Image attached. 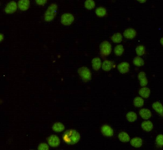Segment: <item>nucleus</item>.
Wrapping results in <instances>:
<instances>
[{"instance_id": "19", "label": "nucleus", "mask_w": 163, "mask_h": 150, "mask_svg": "<svg viewBox=\"0 0 163 150\" xmlns=\"http://www.w3.org/2000/svg\"><path fill=\"white\" fill-rule=\"evenodd\" d=\"M118 137H119V141L122 142H128L131 141L129 135L126 132H121V133H119Z\"/></svg>"}, {"instance_id": "34", "label": "nucleus", "mask_w": 163, "mask_h": 150, "mask_svg": "<svg viewBox=\"0 0 163 150\" xmlns=\"http://www.w3.org/2000/svg\"><path fill=\"white\" fill-rule=\"evenodd\" d=\"M0 38H0V41H2L3 40V34H1V35H0Z\"/></svg>"}, {"instance_id": "2", "label": "nucleus", "mask_w": 163, "mask_h": 150, "mask_svg": "<svg viewBox=\"0 0 163 150\" xmlns=\"http://www.w3.org/2000/svg\"><path fill=\"white\" fill-rule=\"evenodd\" d=\"M56 11H57V5L55 3L51 4L47 9L46 14H45V21H53L56 15Z\"/></svg>"}, {"instance_id": "16", "label": "nucleus", "mask_w": 163, "mask_h": 150, "mask_svg": "<svg viewBox=\"0 0 163 150\" xmlns=\"http://www.w3.org/2000/svg\"><path fill=\"white\" fill-rule=\"evenodd\" d=\"M139 82H140V85L142 87H145L147 86V84L148 83V80H147V77H146V73L144 72H141V73H139Z\"/></svg>"}, {"instance_id": "26", "label": "nucleus", "mask_w": 163, "mask_h": 150, "mask_svg": "<svg viewBox=\"0 0 163 150\" xmlns=\"http://www.w3.org/2000/svg\"><path fill=\"white\" fill-rule=\"evenodd\" d=\"M107 14V11L104 7H98V8L96 10V14L97 16L99 17H104Z\"/></svg>"}, {"instance_id": "28", "label": "nucleus", "mask_w": 163, "mask_h": 150, "mask_svg": "<svg viewBox=\"0 0 163 150\" xmlns=\"http://www.w3.org/2000/svg\"><path fill=\"white\" fill-rule=\"evenodd\" d=\"M133 63L135 66L140 67V66H142L144 64V60L140 56H137V57H134V60H133Z\"/></svg>"}, {"instance_id": "35", "label": "nucleus", "mask_w": 163, "mask_h": 150, "mask_svg": "<svg viewBox=\"0 0 163 150\" xmlns=\"http://www.w3.org/2000/svg\"><path fill=\"white\" fill-rule=\"evenodd\" d=\"M160 42H161V44H162V45H163V38H161V40H160Z\"/></svg>"}, {"instance_id": "25", "label": "nucleus", "mask_w": 163, "mask_h": 150, "mask_svg": "<svg viewBox=\"0 0 163 150\" xmlns=\"http://www.w3.org/2000/svg\"><path fill=\"white\" fill-rule=\"evenodd\" d=\"M112 40L114 43H120L123 41V36L119 33H117L112 37Z\"/></svg>"}, {"instance_id": "20", "label": "nucleus", "mask_w": 163, "mask_h": 150, "mask_svg": "<svg viewBox=\"0 0 163 150\" xmlns=\"http://www.w3.org/2000/svg\"><path fill=\"white\" fill-rule=\"evenodd\" d=\"M139 95L142 98H148L150 95V90L149 88H147V87H143L142 88L139 90Z\"/></svg>"}, {"instance_id": "8", "label": "nucleus", "mask_w": 163, "mask_h": 150, "mask_svg": "<svg viewBox=\"0 0 163 150\" xmlns=\"http://www.w3.org/2000/svg\"><path fill=\"white\" fill-rule=\"evenodd\" d=\"M101 132L103 135H104L106 137H112L114 134L112 128L111 126H107V125H104V126H102Z\"/></svg>"}, {"instance_id": "21", "label": "nucleus", "mask_w": 163, "mask_h": 150, "mask_svg": "<svg viewBox=\"0 0 163 150\" xmlns=\"http://www.w3.org/2000/svg\"><path fill=\"white\" fill-rule=\"evenodd\" d=\"M53 130L56 133H60V132H62L64 129V126L61 122H56V123L54 124L53 126Z\"/></svg>"}, {"instance_id": "32", "label": "nucleus", "mask_w": 163, "mask_h": 150, "mask_svg": "<svg viewBox=\"0 0 163 150\" xmlns=\"http://www.w3.org/2000/svg\"><path fill=\"white\" fill-rule=\"evenodd\" d=\"M36 1V3L38 4V5L40 6H44L47 2V0H35Z\"/></svg>"}, {"instance_id": "29", "label": "nucleus", "mask_w": 163, "mask_h": 150, "mask_svg": "<svg viewBox=\"0 0 163 150\" xmlns=\"http://www.w3.org/2000/svg\"><path fill=\"white\" fill-rule=\"evenodd\" d=\"M135 51H136L137 55L139 56H141L142 55H144L145 54V47L143 45H139L137 46L136 49H135Z\"/></svg>"}, {"instance_id": "9", "label": "nucleus", "mask_w": 163, "mask_h": 150, "mask_svg": "<svg viewBox=\"0 0 163 150\" xmlns=\"http://www.w3.org/2000/svg\"><path fill=\"white\" fill-rule=\"evenodd\" d=\"M29 4H30L29 0H19L18 6L19 10H21V11H26L29 9Z\"/></svg>"}, {"instance_id": "7", "label": "nucleus", "mask_w": 163, "mask_h": 150, "mask_svg": "<svg viewBox=\"0 0 163 150\" xmlns=\"http://www.w3.org/2000/svg\"><path fill=\"white\" fill-rule=\"evenodd\" d=\"M48 143L49 146H52V147H57L60 145V139L59 137L56 135H51L50 137L48 138Z\"/></svg>"}, {"instance_id": "24", "label": "nucleus", "mask_w": 163, "mask_h": 150, "mask_svg": "<svg viewBox=\"0 0 163 150\" xmlns=\"http://www.w3.org/2000/svg\"><path fill=\"white\" fill-rule=\"evenodd\" d=\"M127 118L130 122H134L137 119V114L133 111H131L127 114Z\"/></svg>"}, {"instance_id": "1", "label": "nucleus", "mask_w": 163, "mask_h": 150, "mask_svg": "<svg viewBox=\"0 0 163 150\" xmlns=\"http://www.w3.org/2000/svg\"><path fill=\"white\" fill-rule=\"evenodd\" d=\"M80 139V135L75 129H68L64 132L63 140L69 145H75Z\"/></svg>"}, {"instance_id": "13", "label": "nucleus", "mask_w": 163, "mask_h": 150, "mask_svg": "<svg viewBox=\"0 0 163 150\" xmlns=\"http://www.w3.org/2000/svg\"><path fill=\"white\" fill-rule=\"evenodd\" d=\"M153 109L161 116H163V106L160 102H155L152 105Z\"/></svg>"}, {"instance_id": "15", "label": "nucleus", "mask_w": 163, "mask_h": 150, "mask_svg": "<svg viewBox=\"0 0 163 150\" xmlns=\"http://www.w3.org/2000/svg\"><path fill=\"white\" fill-rule=\"evenodd\" d=\"M92 68H93L94 70L96 71H98V70L100 69V68L102 67V62L100 58L99 57H95L92 61Z\"/></svg>"}, {"instance_id": "5", "label": "nucleus", "mask_w": 163, "mask_h": 150, "mask_svg": "<svg viewBox=\"0 0 163 150\" xmlns=\"http://www.w3.org/2000/svg\"><path fill=\"white\" fill-rule=\"evenodd\" d=\"M74 21V16L72 15V14L66 13L62 14L61 18V24L64 26H70Z\"/></svg>"}, {"instance_id": "23", "label": "nucleus", "mask_w": 163, "mask_h": 150, "mask_svg": "<svg viewBox=\"0 0 163 150\" xmlns=\"http://www.w3.org/2000/svg\"><path fill=\"white\" fill-rule=\"evenodd\" d=\"M124 52V48L122 45H118L115 47V49H114V53L116 56H121L122 54Z\"/></svg>"}, {"instance_id": "4", "label": "nucleus", "mask_w": 163, "mask_h": 150, "mask_svg": "<svg viewBox=\"0 0 163 150\" xmlns=\"http://www.w3.org/2000/svg\"><path fill=\"white\" fill-rule=\"evenodd\" d=\"M100 53L103 56H108L112 53V45L108 41H104L100 44Z\"/></svg>"}, {"instance_id": "12", "label": "nucleus", "mask_w": 163, "mask_h": 150, "mask_svg": "<svg viewBox=\"0 0 163 150\" xmlns=\"http://www.w3.org/2000/svg\"><path fill=\"white\" fill-rule=\"evenodd\" d=\"M139 114H140V116H141L143 119L148 120V119L151 117V114H151V111H150V110L143 108V109H141V110H139Z\"/></svg>"}, {"instance_id": "11", "label": "nucleus", "mask_w": 163, "mask_h": 150, "mask_svg": "<svg viewBox=\"0 0 163 150\" xmlns=\"http://www.w3.org/2000/svg\"><path fill=\"white\" fill-rule=\"evenodd\" d=\"M123 36L127 39H133L136 36V31L134 29L129 28L123 32Z\"/></svg>"}, {"instance_id": "3", "label": "nucleus", "mask_w": 163, "mask_h": 150, "mask_svg": "<svg viewBox=\"0 0 163 150\" xmlns=\"http://www.w3.org/2000/svg\"><path fill=\"white\" fill-rule=\"evenodd\" d=\"M78 73L80 75L81 80L84 82H88L91 80L92 79V73L91 71L88 69L87 67H81L78 69Z\"/></svg>"}, {"instance_id": "17", "label": "nucleus", "mask_w": 163, "mask_h": 150, "mask_svg": "<svg viewBox=\"0 0 163 150\" xmlns=\"http://www.w3.org/2000/svg\"><path fill=\"white\" fill-rule=\"evenodd\" d=\"M113 62L110 60H104L102 63V69L105 72H109L110 70H112L113 68Z\"/></svg>"}, {"instance_id": "6", "label": "nucleus", "mask_w": 163, "mask_h": 150, "mask_svg": "<svg viewBox=\"0 0 163 150\" xmlns=\"http://www.w3.org/2000/svg\"><path fill=\"white\" fill-rule=\"evenodd\" d=\"M18 4L16 2L14 1H11L9 3H7V5L5 7V12L6 14H13L16 11L17 8H18Z\"/></svg>"}, {"instance_id": "31", "label": "nucleus", "mask_w": 163, "mask_h": 150, "mask_svg": "<svg viewBox=\"0 0 163 150\" xmlns=\"http://www.w3.org/2000/svg\"><path fill=\"white\" fill-rule=\"evenodd\" d=\"M49 145H47V144H46V143H41L40 145H38V149L39 150H48Z\"/></svg>"}, {"instance_id": "33", "label": "nucleus", "mask_w": 163, "mask_h": 150, "mask_svg": "<svg viewBox=\"0 0 163 150\" xmlns=\"http://www.w3.org/2000/svg\"><path fill=\"white\" fill-rule=\"evenodd\" d=\"M138 2H139L140 3H144L147 2V0H137Z\"/></svg>"}, {"instance_id": "10", "label": "nucleus", "mask_w": 163, "mask_h": 150, "mask_svg": "<svg viewBox=\"0 0 163 150\" xmlns=\"http://www.w3.org/2000/svg\"><path fill=\"white\" fill-rule=\"evenodd\" d=\"M118 70L119 72L122 74H125V73H128L129 68H130V64L127 62H122L121 64L118 65Z\"/></svg>"}, {"instance_id": "22", "label": "nucleus", "mask_w": 163, "mask_h": 150, "mask_svg": "<svg viewBox=\"0 0 163 150\" xmlns=\"http://www.w3.org/2000/svg\"><path fill=\"white\" fill-rule=\"evenodd\" d=\"M134 106L136 107H142L144 105V101L141 97H136L134 99Z\"/></svg>"}, {"instance_id": "14", "label": "nucleus", "mask_w": 163, "mask_h": 150, "mask_svg": "<svg viewBox=\"0 0 163 150\" xmlns=\"http://www.w3.org/2000/svg\"><path fill=\"white\" fill-rule=\"evenodd\" d=\"M141 127H142V129L145 130V131L150 132L153 129L154 126H153V123L150 121H144L142 123V125H141Z\"/></svg>"}, {"instance_id": "18", "label": "nucleus", "mask_w": 163, "mask_h": 150, "mask_svg": "<svg viewBox=\"0 0 163 150\" xmlns=\"http://www.w3.org/2000/svg\"><path fill=\"white\" fill-rule=\"evenodd\" d=\"M131 145L135 148L141 147L142 145V140L140 137H134L131 140Z\"/></svg>"}, {"instance_id": "30", "label": "nucleus", "mask_w": 163, "mask_h": 150, "mask_svg": "<svg viewBox=\"0 0 163 150\" xmlns=\"http://www.w3.org/2000/svg\"><path fill=\"white\" fill-rule=\"evenodd\" d=\"M156 144L158 146L162 147L163 146V135L162 134H159L156 137Z\"/></svg>"}, {"instance_id": "27", "label": "nucleus", "mask_w": 163, "mask_h": 150, "mask_svg": "<svg viewBox=\"0 0 163 150\" xmlns=\"http://www.w3.org/2000/svg\"><path fill=\"white\" fill-rule=\"evenodd\" d=\"M95 6H96V3L94 2V0H86L84 3V6L88 10H92L95 7Z\"/></svg>"}]
</instances>
